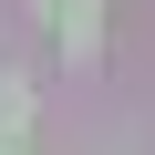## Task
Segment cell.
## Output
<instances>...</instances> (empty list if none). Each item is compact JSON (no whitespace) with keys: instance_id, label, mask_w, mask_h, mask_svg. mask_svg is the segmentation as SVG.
Here are the masks:
<instances>
[{"instance_id":"3957f363","label":"cell","mask_w":155,"mask_h":155,"mask_svg":"<svg viewBox=\"0 0 155 155\" xmlns=\"http://www.w3.org/2000/svg\"><path fill=\"white\" fill-rule=\"evenodd\" d=\"M0 155H11V145H0Z\"/></svg>"},{"instance_id":"7a4b0ae2","label":"cell","mask_w":155,"mask_h":155,"mask_svg":"<svg viewBox=\"0 0 155 155\" xmlns=\"http://www.w3.org/2000/svg\"><path fill=\"white\" fill-rule=\"evenodd\" d=\"M0 124H31V83H11V72H0Z\"/></svg>"},{"instance_id":"6da1fadb","label":"cell","mask_w":155,"mask_h":155,"mask_svg":"<svg viewBox=\"0 0 155 155\" xmlns=\"http://www.w3.org/2000/svg\"><path fill=\"white\" fill-rule=\"evenodd\" d=\"M41 11L62 21V41H72V52H93V41H104V0H41Z\"/></svg>"}]
</instances>
